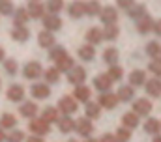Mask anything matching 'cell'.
Returning <instances> with one entry per match:
<instances>
[{
  "mask_svg": "<svg viewBox=\"0 0 161 142\" xmlns=\"http://www.w3.org/2000/svg\"><path fill=\"white\" fill-rule=\"evenodd\" d=\"M6 140V133H4V129L0 127V142H4Z\"/></svg>",
  "mask_w": 161,
  "mask_h": 142,
  "instance_id": "51",
  "label": "cell"
},
{
  "mask_svg": "<svg viewBox=\"0 0 161 142\" xmlns=\"http://www.w3.org/2000/svg\"><path fill=\"white\" fill-rule=\"evenodd\" d=\"M144 84H146V92H148V96H152V97H159L161 96V79L159 77H154V79L146 80Z\"/></svg>",
  "mask_w": 161,
  "mask_h": 142,
  "instance_id": "11",
  "label": "cell"
},
{
  "mask_svg": "<svg viewBox=\"0 0 161 142\" xmlns=\"http://www.w3.org/2000/svg\"><path fill=\"white\" fill-rule=\"evenodd\" d=\"M66 54V51H64V47H51V52H49V58L51 60H58L60 56H64Z\"/></svg>",
  "mask_w": 161,
  "mask_h": 142,
  "instance_id": "43",
  "label": "cell"
},
{
  "mask_svg": "<svg viewBox=\"0 0 161 142\" xmlns=\"http://www.w3.org/2000/svg\"><path fill=\"white\" fill-rule=\"evenodd\" d=\"M28 19L30 17H28V13H26L25 8H19L17 11H13V23H15V26H25V23Z\"/></svg>",
  "mask_w": 161,
  "mask_h": 142,
  "instance_id": "28",
  "label": "cell"
},
{
  "mask_svg": "<svg viewBox=\"0 0 161 142\" xmlns=\"http://www.w3.org/2000/svg\"><path fill=\"white\" fill-rule=\"evenodd\" d=\"M159 52H161V45L159 43H156V41H150L148 45H146V54L150 56V58H159Z\"/></svg>",
  "mask_w": 161,
  "mask_h": 142,
  "instance_id": "36",
  "label": "cell"
},
{
  "mask_svg": "<svg viewBox=\"0 0 161 142\" xmlns=\"http://www.w3.org/2000/svg\"><path fill=\"white\" fill-rule=\"evenodd\" d=\"M161 129V122L159 120H156V118H148L146 120V123H144V131L146 133H150V135H158Z\"/></svg>",
  "mask_w": 161,
  "mask_h": 142,
  "instance_id": "29",
  "label": "cell"
},
{
  "mask_svg": "<svg viewBox=\"0 0 161 142\" xmlns=\"http://www.w3.org/2000/svg\"><path fill=\"white\" fill-rule=\"evenodd\" d=\"M97 142H116V139H114V135H111V133H105L101 139Z\"/></svg>",
  "mask_w": 161,
  "mask_h": 142,
  "instance_id": "48",
  "label": "cell"
},
{
  "mask_svg": "<svg viewBox=\"0 0 161 142\" xmlns=\"http://www.w3.org/2000/svg\"><path fill=\"white\" fill-rule=\"evenodd\" d=\"M152 30H154V32H156L158 36H161V19H159V21H156V23H154Z\"/></svg>",
  "mask_w": 161,
  "mask_h": 142,
  "instance_id": "49",
  "label": "cell"
},
{
  "mask_svg": "<svg viewBox=\"0 0 161 142\" xmlns=\"http://www.w3.org/2000/svg\"><path fill=\"white\" fill-rule=\"evenodd\" d=\"M154 142H161V137H156V139H154Z\"/></svg>",
  "mask_w": 161,
  "mask_h": 142,
  "instance_id": "53",
  "label": "cell"
},
{
  "mask_svg": "<svg viewBox=\"0 0 161 142\" xmlns=\"http://www.w3.org/2000/svg\"><path fill=\"white\" fill-rule=\"evenodd\" d=\"M90 96H92V92H90V88H88V86H84V84L75 86V92H73V99H75V101L88 103V101H90Z\"/></svg>",
  "mask_w": 161,
  "mask_h": 142,
  "instance_id": "9",
  "label": "cell"
},
{
  "mask_svg": "<svg viewBox=\"0 0 161 142\" xmlns=\"http://www.w3.org/2000/svg\"><path fill=\"white\" fill-rule=\"evenodd\" d=\"M148 69L152 71L156 77H161V60H159V58L152 60V62H150V66H148Z\"/></svg>",
  "mask_w": 161,
  "mask_h": 142,
  "instance_id": "45",
  "label": "cell"
},
{
  "mask_svg": "<svg viewBox=\"0 0 161 142\" xmlns=\"http://www.w3.org/2000/svg\"><path fill=\"white\" fill-rule=\"evenodd\" d=\"M41 120H43L45 123L58 122V108H54V106H45L43 112H41Z\"/></svg>",
  "mask_w": 161,
  "mask_h": 142,
  "instance_id": "17",
  "label": "cell"
},
{
  "mask_svg": "<svg viewBox=\"0 0 161 142\" xmlns=\"http://www.w3.org/2000/svg\"><path fill=\"white\" fill-rule=\"evenodd\" d=\"M99 11H101V4H99L97 0H88V2H84V15L94 17V15H97Z\"/></svg>",
  "mask_w": 161,
  "mask_h": 142,
  "instance_id": "26",
  "label": "cell"
},
{
  "mask_svg": "<svg viewBox=\"0 0 161 142\" xmlns=\"http://www.w3.org/2000/svg\"><path fill=\"white\" fill-rule=\"evenodd\" d=\"M127 15H129L131 19L139 21L141 17H144V15H146V8H144L142 4H133V6L127 9Z\"/></svg>",
  "mask_w": 161,
  "mask_h": 142,
  "instance_id": "27",
  "label": "cell"
},
{
  "mask_svg": "<svg viewBox=\"0 0 161 142\" xmlns=\"http://www.w3.org/2000/svg\"><path fill=\"white\" fill-rule=\"evenodd\" d=\"M56 62V69L60 71H69L71 68H73V58L69 56V54H64V56H60L58 60H54Z\"/></svg>",
  "mask_w": 161,
  "mask_h": 142,
  "instance_id": "19",
  "label": "cell"
},
{
  "mask_svg": "<svg viewBox=\"0 0 161 142\" xmlns=\"http://www.w3.org/2000/svg\"><path fill=\"white\" fill-rule=\"evenodd\" d=\"M84 79H86V71L84 68H71V69L68 71V80L71 82V84H75V86H79L84 82Z\"/></svg>",
  "mask_w": 161,
  "mask_h": 142,
  "instance_id": "4",
  "label": "cell"
},
{
  "mask_svg": "<svg viewBox=\"0 0 161 142\" xmlns=\"http://www.w3.org/2000/svg\"><path fill=\"white\" fill-rule=\"evenodd\" d=\"M6 60V54H4V49L0 47V62H4Z\"/></svg>",
  "mask_w": 161,
  "mask_h": 142,
  "instance_id": "52",
  "label": "cell"
},
{
  "mask_svg": "<svg viewBox=\"0 0 161 142\" xmlns=\"http://www.w3.org/2000/svg\"><path fill=\"white\" fill-rule=\"evenodd\" d=\"M58 127H60V131H62V133H69V131H73L75 122H73L69 116H64L62 120H58Z\"/></svg>",
  "mask_w": 161,
  "mask_h": 142,
  "instance_id": "34",
  "label": "cell"
},
{
  "mask_svg": "<svg viewBox=\"0 0 161 142\" xmlns=\"http://www.w3.org/2000/svg\"><path fill=\"white\" fill-rule=\"evenodd\" d=\"M101 39H103V32H101L99 28H96V26L86 32V41H88V45H97Z\"/></svg>",
  "mask_w": 161,
  "mask_h": 142,
  "instance_id": "23",
  "label": "cell"
},
{
  "mask_svg": "<svg viewBox=\"0 0 161 142\" xmlns=\"http://www.w3.org/2000/svg\"><path fill=\"white\" fill-rule=\"evenodd\" d=\"M26 142H43V140H41V137H36V135H34V137H30Z\"/></svg>",
  "mask_w": 161,
  "mask_h": 142,
  "instance_id": "50",
  "label": "cell"
},
{
  "mask_svg": "<svg viewBox=\"0 0 161 142\" xmlns=\"http://www.w3.org/2000/svg\"><path fill=\"white\" fill-rule=\"evenodd\" d=\"M15 123H17V120H15V116L13 114H4L2 118H0V127L4 129H11V127H15Z\"/></svg>",
  "mask_w": 161,
  "mask_h": 142,
  "instance_id": "37",
  "label": "cell"
},
{
  "mask_svg": "<svg viewBox=\"0 0 161 142\" xmlns=\"http://www.w3.org/2000/svg\"><path fill=\"white\" fill-rule=\"evenodd\" d=\"M43 75H45V80L47 82H58L60 80V71L56 69V68H49Z\"/></svg>",
  "mask_w": 161,
  "mask_h": 142,
  "instance_id": "39",
  "label": "cell"
},
{
  "mask_svg": "<svg viewBox=\"0 0 161 142\" xmlns=\"http://www.w3.org/2000/svg\"><path fill=\"white\" fill-rule=\"evenodd\" d=\"M23 140H25V133L23 131H13L8 137V142H23Z\"/></svg>",
  "mask_w": 161,
  "mask_h": 142,
  "instance_id": "46",
  "label": "cell"
},
{
  "mask_svg": "<svg viewBox=\"0 0 161 142\" xmlns=\"http://www.w3.org/2000/svg\"><path fill=\"white\" fill-rule=\"evenodd\" d=\"M28 36H30V32H28L26 26H15V28L11 30V37H13L15 41H26Z\"/></svg>",
  "mask_w": 161,
  "mask_h": 142,
  "instance_id": "30",
  "label": "cell"
},
{
  "mask_svg": "<svg viewBox=\"0 0 161 142\" xmlns=\"http://www.w3.org/2000/svg\"><path fill=\"white\" fill-rule=\"evenodd\" d=\"M94 86H96V90H99V92H109L111 86H113V80H111L107 75H99V77L94 79Z\"/></svg>",
  "mask_w": 161,
  "mask_h": 142,
  "instance_id": "15",
  "label": "cell"
},
{
  "mask_svg": "<svg viewBox=\"0 0 161 142\" xmlns=\"http://www.w3.org/2000/svg\"><path fill=\"white\" fill-rule=\"evenodd\" d=\"M114 139H116V142H127L129 139H131V129H125V127H120V129L116 131Z\"/></svg>",
  "mask_w": 161,
  "mask_h": 142,
  "instance_id": "41",
  "label": "cell"
},
{
  "mask_svg": "<svg viewBox=\"0 0 161 142\" xmlns=\"http://www.w3.org/2000/svg\"><path fill=\"white\" fill-rule=\"evenodd\" d=\"M129 86H141V84H144L146 82V73L141 69H135L131 71V75H129Z\"/></svg>",
  "mask_w": 161,
  "mask_h": 142,
  "instance_id": "22",
  "label": "cell"
},
{
  "mask_svg": "<svg viewBox=\"0 0 161 142\" xmlns=\"http://www.w3.org/2000/svg\"><path fill=\"white\" fill-rule=\"evenodd\" d=\"M152 26H154V19H152L150 15H144V17H141V19L137 21V30H139L141 34H148V32L152 30Z\"/></svg>",
  "mask_w": 161,
  "mask_h": 142,
  "instance_id": "16",
  "label": "cell"
},
{
  "mask_svg": "<svg viewBox=\"0 0 161 142\" xmlns=\"http://www.w3.org/2000/svg\"><path fill=\"white\" fill-rule=\"evenodd\" d=\"M28 129L36 135V137H43V135H47L51 129H49V123H45L43 120H30V123H28Z\"/></svg>",
  "mask_w": 161,
  "mask_h": 142,
  "instance_id": "3",
  "label": "cell"
},
{
  "mask_svg": "<svg viewBox=\"0 0 161 142\" xmlns=\"http://www.w3.org/2000/svg\"><path fill=\"white\" fill-rule=\"evenodd\" d=\"M73 129L79 133L80 137H90V135H92V131H94V127H92V122H90L88 118H80V120H77Z\"/></svg>",
  "mask_w": 161,
  "mask_h": 142,
  "instance_id": "5",
  "label": "cell"
},
{
  "mask_svg": "<svg viewBox=\"0 0 161 142\" xmlns=\"http://www.w3.org/2000/svg\"><path fill=\"white\" fill-rule=\"evenodd\" d=\"M23 97H25V88H23V86L13 84V86L8 88V99H11V101H21Z\"/></svg>",
  "mask_w": 161,
  "mask_h": 142,
  "instance_id": "18",
  "label": "cell"
},
{
  "mask_svg": "<svg viewBox=\"0 0 161 142\" xmlns=\"http://www.w3.org/2000/svg\"><path fill=\"white\" fill-rule=\"evenodd\" d=\"M101 32H103V39H109V41L116 39L118 34H120V30H118L116 25H105V30H101Z\"/></svg>",
  "mask_w": 161,
  "mask_h": 142,
  "instance_id": "33",
  "label": "cell"
},
{
  "mask_svg": "<svg viewBox=\"0 0 161 142\" xmlns=\"http://www.w3.org/2000/svg\"><path fill=\"white\" fill-rule=\"evenodd\" d=\"M86 142H97V140H96V139H88Z\"/></svg>",
  "mask_w": 161,
  "mask_h": 142,
  "instance_id": "54",
  "label": "cell"
},
{
  "mask_svg": "<svg viewBox=\"0 0 161 142\" xmlns=\"http://www.w3.org/2000/svg\"><path fill=\"white\" fill-rule=\"evenodd\" d=\"M99 15H101V21H103L105 25H114V23H116V19H118V11H116L114 8H111V6L101 8Z\"/></svg>",
  "mask_w": 161,
  "mask_h": 142,
  "instance_id": "7",
  "label": "cell"
},
{
  "mask_svg": "<svg viewBox=\"0 0 161 142\" xmlns=\"http://www.w3.org/2000/svg\"><path fill=\"white\" fill-rule=\"evenodd\" d=\"M159 60H161V52H159Z\"/></svg>",
  "mask_w": 161,
  "mask_h": 142,
  "instance_id": "57",
  "label": "cell"
},
{
  "mask_svg": "<svg viewBox=\"0 0 161 142\" xmlns=\"http://www.w3.org/2000/svg\"><path fill=\"white\" fill-rule=\"evenodd\" d=\"M38 41H40L41 47L51 49V47L54 45V36H53V32H49V30H43V32H40V36H38Z\"/></svg>",
  "mask_w": 161,
  "mask_h": 142,
  "instance_id": "21",
  "label": "cell"
},
{
  "mask_svg": "<svg viewBox=\"0 0 161 142\" xmlns=\"http://www.w3.org/2000/svg\"><path fill=\"white\" fill-rule=\"evenodd\" d=\"M94 56H96V49H94V45H82V47L79 49V58L80 60L90 62V60H94Z\"/></svg>",
  "mask_w": 161,
  "mask_h": 142,
  "instance_id": "25",
  "label": "cell"
},
{
  "mask_svg": "<svg viewBox=\"0 0 161 142\" xmlns=\"http://www.w3.org/2000/svg\"><path fill=\"white\" fill-rule=\"evenodd\" d=\"M107 77H109L111 80H120L122 77H124V71H122L120 66H116V64H114V66H111V68H109Z\"/></svg>",
  "mask_w": 161,
  "mask_h": 142,
  "instance_id": "40",
  "label": "cell"
},
{
  "mask_svg": "<svg viewBox=\"0 0 161 142\" xmlns=\"http://www.w3.org/2000/svg\"><path fill=\"white\" fill-rule=\"evenodd\" d=\"M116 4H118V8H122V9H129L135 4V0H116Z\"/></svg>",
  "mask_w": 161,
  "mask_h": 142,
  "instance_id": "47",
  "label": "cell"
},
{
  "mask_svg": "<svg viewBox=\"0 0 161 142\" xmlns=\"http://www.w3.org/2000/svg\"><path fill=\"white\" fill-rule=\"evenodd\" d=\"M99 106H103V108H114V106L118 105V97H116V94H109V92H103L101 96H99Z\"/></svg>",
  "mask_w": 161,
  "mask_h": 142,
  "instance_id": "10",
  "label": "cell"
},
{
  "mask_svg": "<svg viewBox=\"0 0 161 142\" xmlns=\"http://www.w3.org/2000/svg\"><path fill=\"white\" fill-rule=\"evenodd\" d=\"M47 9H49L53 15H56L58 11L64 9V0H47Z\"/></svg>",
  "mask_w": 161,
  "mask_h": 142,
  "instance_id": "38",
  "label": "cell"
},
{
  "mask_svg": "<svg viewBox=\"0 0 161 142\" xmlns=\"http://www.w3.org/2000/svg\"><path fill=\"white\" fill-rule=\"evenodd\" d=\"M68 13H69L71 19H80V17L84 15V2H80V0L71 2V4L68 6Z\"/></svg>",
  "mask_w": 161,
  "mask_h": 142,
  "instance_id": "13",
  "label": "cell"
},
{
  "mask_svg": "<svg viewBox=\"0 0 161 142\" xmlns=\"http://www.w3.org/2000/svg\"><path fill=\"white\" fill-rule=\"evenodd\" d=\"M122 123H124L125 129H133V127L139 125V116H137L135 112H125V114L122 116Z\"/></svg>",
  "mask_w": 161,
  "mask_h": 142,
  "instance_id": "20",
  "label": "cell"
},
{
  "mask_svg": "<svg viewBox=\"0 0 161 142\" xmlns=\"http://www.w3.org/2000/svg\"><path fill=\"white\" fill-rule=\"evenodd\" d=\"M41 19H43L45 30H49V32H54V30H60V28H62V19H60L58 15L49 13V15H43Z\"/></svg>",
  "mask_w": 161,
  "mask_h": 142,
  "instance_id": "2",
  "label": "cell"
},
{
  "mask_svg": "<svg viewBox=\"0 0 161 142\" xmlns=\"http://www.w3.org/2000/svg\"><path fill=\"white\" fill-rule=\"evenodd\" d=\"M17 68H19V66H17V62H15L13 58H9V60H4V69L8 71L9 75H15V73H17Z\"/></svg>",
  "mask_w": 161,
  "mask_h": 142,
  "instance_id": "44",
  "label": "cell"
},
{
  "mask_svg": "<svg viewBox=\"0 0 161 142\" xmlns=\"http://www.w3.org/2000/svg\"><path fill=\"white\" fill-rule=\"evenodd\" d=\"M103 60H105L109 66H114V64L118 62V51H116L114 47L105 49V51H103Z\"/></svg>",
  "mask_w": 161,
  "mask_h": 142,
  "instance_id": "31",
  "label": "cell"
},
{
  "mask_svg": "<svg viewBox=\"0 0 161 142\" xmlns=\"http://www.w3.org/2000/svg\"><path fill=\"white\" fill-rule=\"evenodd\" d=\"M133 112L137 116H148L152 112V103L148 99H137L133 103Z\"/></svg>",
  "mask_w": 161,
  "mask_h": 142,
  "instance_id": "6",
  "label": "cell"
},
{
  "mask_svg": "<svg viewBox=\"0 0 161 142\" xmlns=\"http://www.w3.org/2000/svg\"><path fill=\"white\" fill-rule=\"evenodd\" d=\"M41 73V66L38 62H28L26 66H25V69H23V75L26 77V79H30V80H34V79H38Z\"/></svg>",
  "mask_w": 161,
  "mask_h": 142,
  "instance_id": "8",
  "label": "cell"
},
{
  "mask_svg": "<svg viewBox=\"0 0 161 142\" xmlns=\"http://www.w3.org/2000/svg\"><path fill=\"white\" fill-rule=\"evenodd\" d=\"M15 9H13V4L9 0H0V13L2 15H11Z\"/></svg>",
  "mask_w": 161,
  "mask_h": 142,
  "instance_id": "42",
  "label": "cell"
},
{
  "mask_svg": "<svg viewBox=\"0 0 161 142\" xmlns=\"http://www.w3.org/2000/svg\"><path fill=\"white\" fill-rule=\"evenodd\" d=\"M99 114H101V106L97 105V103H94V101H88L86 103V118L88 120L99 118Z\"/></svg>",
  "mask_w": 161,
  "mask_h": 142,
  "instance_id": "32",
  "label": "cell"
},
{
  "mask_svg": "<svg viewBox=\"0 0 161 142\" xmlns=\"http://www.w3.org/2000/svg\"><path fill=\"white\" fill-rule=\"evenodd\" d=\"M58 110L64 112L66 116H69V114L77 112V101H75L71 96H64V97L58 101Z\"/></svg>",
  "mask_w": 161,
  "mask_h": 142,
  "instance_id": "1",
  "label": "cell"
},
{
  "mask_svg": "<svg viewBox=\"0 0 161 142\" xmlns=\"http://www.w3.org/2000/svg\"><path fill=\"white\" fill-rule=\"evenodd\" d=\"M30 92H32V96L36 97V99H47L49 97V94H51V88L47 86V84H32V88H30Z\"/></svg>",
  "mask_w": 161,
  "mask_h": 142,
  "instance_id": "12",
  "label": "cell"
},
{
  "mask_svg": "<svg viewBox=\"0 0 161 142\" xmlns=\"http://www.w3.org/2000/svg\"><path fill=\"white\" fill-rule=\"evenodd\" d=\"M116 97H118V101H131V97H133V86H120Z\"/></svg>",
  "mask_w": 161,
  "mask_h": 142,
  "instance_id": "35",
  "label": "cell"
},
{
  "mask_svg": "<svg viewBox=\"0 0 161 142\" xmlns=\"http://www.w3.org/2000/svg\"><path fill=\"white\" fill-rule=\"evenodd\" d=\"M30 2H38V0H30Z\"/></svg>",
  "mask_w": 161,
  "mask_h": 142,
  "instance_id": "55",
  "label": "cell"
},
{
  "mask_svg": "<svg viewBox=\"0 0 161 142\" xmlns=\"http://www.w3.org/2000/svg\"><path fill=\"white\" fill-rule=\"evenodd\" d=\"M69 142H77V140H69Z\"/></svg>",
  "mask_w": 161,
  "mask_h": 142,
  "instance_id": "56",
  "label": "cell"
},
{
  "mask_svg": "<svg viewBox=\"0 0 161 142\" xmlns=\"http://www.w3.org/2000/svg\"><path fill=\"white\" fill-rule=\"evenodd\" d=\"M19 112H21L23 116H26V118H34V116H36V112H38V105H36L34 101H26V103H23V105H21Z\"/></svg>",
  "mask_w": 161,
  "mask_h": 142,
  "instance_id": "24",
  "label": "cell"
},
{
  "mask_svg": "<svg viewBox=\"0 0 161 142\" xmlns=\"http://www.w3.org/2000/svg\"><path fill=\"white\" fill-rule=\"evenodd\" d=\"M26 13L32 19H41L45 15V6H41L40 2H30L28 8H26Z\"/></svg>",
  "mask_w": 161,
  "mask_h": 142,
  "instance_id": "14",
  "label": "cell"
}]
</instances>
